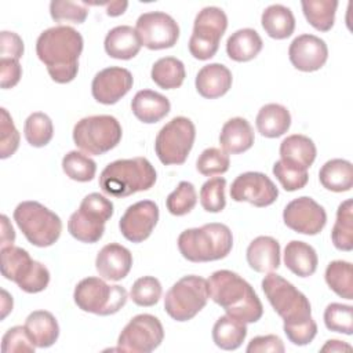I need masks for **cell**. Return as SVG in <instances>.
I'll return each mask as SVG.
<instances>
[{"mask_svg":"<svg viewBox=\"0 0 353 353\" xmlns=\"http://www.w3.org/2000/svg\"><path fill=\"white\" fill-rule=\"evenodd\" d=\"M197 203V194L193 183L182 181L178 183L176 189L172 190L165 200V205L170 214L175 216H183L189 214Z\"/></svg>","mask_w":353,"mask_h":353,"instance_id":"obj_41","label":"cell"},{"mask_svg":"<svg viewBox=\"0 0 353 353\" xmlns=\"http://www.w3.org/2000/svg\"><path fill=\"white\" fill-rule=\"evenodd\" d=\"M95 268L102 279L119 281L130 273L132 268V254L121 244H106L97 255Z\"/></svg>","mask_w":353,"mask_h":353,"instance_id":"obj_20","label":"cell"},{"mask_svg":"<svg viewBox=\"0 0 353 353\" xmlns=\"http://www.w3.org/2000/svg\"><path fill=\"white\" fill-rule=\"evenodd\" d=\"M171 109L168 98L152 90L138 91L131 101L134 116L146 124H153L164 119Z\"/></svg>","mask_w":353,"mask_h":353,"instance_id":"obj_24","label":"cell"},{"mask_svg":"<svg viewBox=\"0 0 353 353\" xmlns=\"http://www.w3.org/2000/svg\"><path fill=\"white\" fill-rule=\"evenodd\" d=\"M157 179L152 163L145 157L120 159L109 163L99 175V188L113 197H127L149 190Z\"/></svg>","mask_w":353,"mask_h":353,"instance_id":"obj_3","label":"cell"},{"mask_svg":"<svg viewBox=\"0 0 353 353\" xmlns=\"http://www.w3.org/2000/svg\"><path fill=\"white\" fill-rule=\"evenodd\" d=\"M261 23L269 37L283 40L295 30V17L292 11L283 4H272L262 12Z\"/></svg>","mask_w":353,"mask_h":353,"instance_id":"obj_31","label":"cell"},{"mask_svg":"<svg viewBox=\"0 0 353 353\" xmlns=\"http://www.w3.org/2000/svg\"><path fill=\"white\" fill-rule=\"evenodd\" d=\"M302 11L307 22L320 32H328L335 22L336 0H303Z\"/></svg>","mask_w":353,"mask_h":353,"instance_id":"obj_37","label":"cell"},{"mask_svg":"<svg viewBox=\"0 0 353 353\" xmlns=\"http://www.w3.org/2000/svg\"><path fill=\"white\" fill-rule=\"evenodd\" d=\"M25 328L36 347H50L59 336L58 321L54 314L47 310L32 312L25 320Z\"/></svg>","mask_w":353,"mask_h":353,"instance_id":"obj_27","label":"cell"},{"mask_svg":"<svg viewBox=\"0 0 353 353\" xmlns=\"http://www.w3.org/2000/svg\"><path fill=\"white\" fill-rule=\"evenodd\" d=\"M12 216L26 240L36 247H50L61 236V218L39 201L19 203Z\"/></svg>","mask_w":353,"mask_h":353,"instance_id":"obj_6","label":"cell"},{"mask_svg":"<svg viewBox=\"0 0 353 353\" xmlns=\"http://www.w3.org/2000/svg\"><path fill=\"white\" fill-rule=\"evenodd\" d=\"M0 55L1 58H12L17 61L23 55V41L15 32L3 30L0 33Z\"/></svg>","mask_w":353,"mask_h":353,"instance_id":"obj_52","label":"cell"},{"mask_svg":"<svg viewBox=\"0 0 353 353\" xmlns=\"http://www.w3.org/2000/svg\"><path fill=\"white\" fill-rule=\"evenodd\" d=\"M103 46L109 57L127 61L139 52L142 41L135 28L120 25L108 32Z\"/></svg>","mask_w":353,"mask_h":353,"instance_id":"obj_25","label":"cell"},{"mask_svg":"<svg viewBox=\"0 0 353 353\" xmlns=\"http://www.w3.org/2000/svg\"><path fill=\"white\" fill-rule=\"evenodd\" d=\"M254 130L243 117H233L228 120L219 134V143L222 150H225L228 154L247 152L254 145Z\"/></svg>","mask_w":353,"mask_h":353,"instance_id":"obj_26","label":"cell"},{"mask_svg":"<svg viewBox=\"0 0 353 353\" xmlns=\"http://www.w3.org/2000/svg\"><path fill=\"white\" fill-rule=\"evenodd\" d=\"M81 210L101 218L102 221H109L113 215V203L106 199L105 196L94 192V193H90L87 194L81 203H80V207Z\"/></svg>","mask_w":353,"mask_h":353,"instance_id":"obj_50","label":"cell"},{"mask_svg":"<svg viewBox=\"0 0 353 353\" xmlns=\"http://www.w3.org/2000/svg\"><path fill=\"white\" fill-rule=\"evenodd\" d=\"M0 85L1 88H12L15 87L22 76V68L19 61L12 58H1L0 59Z\"/></svg>","mask_w":353,"mask_h":353,"instance_id":"obj_53","label":"cell"},{"mask_svg":"<svg viewBox=\"0 0 353 353\" xmlns=\"http://www.w3.org/2000/svg\"><path fill=\"white\" fill-rule=\"evenodd\" d=\"M283 330L290 342H292L294 345H298V346H305L314 339V336L317 334V324L312 319L310 321H307L305 324H299V325H294V327H284Z\"/></svg>","mask_w":353,"mask_h":353,"instance_id":"obj_51","label":"cell"},{"mask_svg":"<svg viewBox=\"0 0 353 353\" xmlns=\"http://www.w3.org/2000/svg\"><path fill=\"white\" fill-rule=\"evenodd\" d=\"M164 339V328L160 320L152 314H138L123 328L117 339L121 352L149 353L160 346Z\"/></svg>","mask_w":353,"mask_h":353,"instance_id":"obj_13","label":"cell"},{"mask_svg":"<svg viewBox=\"0 0 353 353\" xmlns=\"http://www.w3.org/2000/svg\"><path fill=\"white\" fill-rule=\"evenodd\" d=\"M228 17L219 7H204L194 18L193 32L189 39L190 54L200 61L212 58L219 41L226 32Z\"/></svg>","mask_w":353,"mask_h":353,"instance_id":"obj_12","label":"cell"},{"mask_svg":"<svg viewBox=\"0 0 353 353\" xmlns=\"http://www.w3.org/2000/svg\"><path fill=\"white\" fill-rule=\"evenodd\" d=\"M245 350L248 353H263V352L283 353L285 347L283 341L277 335H259L250 341Z\"/></svg>","mask_w":353,"mask_h":353,"instance_id":"obj_54","label":"cell"},{"mask_svg":"<svg viewBox=\"0 0 353 353\" xmlns=\"http://www.w3.org/2000/svg\"><path fill=\"white\" fill-rule=\"evenodd\" d=\"M256 130L262 137L277 138L284 135L291 125V114L288 109L279 103H268L262 106L255 119Z\"/></svg>","mask_w":353,"mask_h":353,"instance_id":"obj_28","label":"cell"},{"mask_svg":"<svg viewBox=\"0 0 353 353\" xmlns=\"http://www.w3.org/2000/svg\"><path fill=\"white\" fill-rule=\"evenodd\" d=\"M331 240L335 248L341 251L353 250V201L345 200L336 211V221L331 230Z\"/></svg>","mask_w":353,"mask_h":353,"instance_id":"obj_36","label":"cell"},{"mask_svg":"<svg viewBox=\"0 0 353 353\" xmlns=\"http://www.w3.org/2000/svg\"><path fill=\"white\" fill-rule=\"evenodd\" d=\"M207 280L189 274L179 279L165 294L164 309L176 321L192 320L208 301Z\"/></svg>","mask_w":353,"mask_h":353,"instance_id":"obj_10","label":"cell"},{"mask_svg":"<svg viewBox=\"0 0 353 353\" xmlns=\"http://www.w3.org/2000/svg\"><path fill=\"white\" fill-rule=\"evenodd\" d=\"M325 283L341 298L353 299V272L347 261H332L325 269Z\"/></svg>","mask_w":353,"mask_h":353,"instance_id":"obj_38","label":"cell"},{"mask_svg":"<svg viewBox=\"0 0 353 353\" xmlns=\"http://www.w3.org/2000/svg\"><path fill=\"white\" fill-rule=\"evenodd\" d=\"M232 247L233 236L230 229L218 222L186 229L178 237L179 252L185 259L194 263L223 259L229 255Z\"/></svg>","mask_w":353,"mask_h":353,"instance_id":"obj_4","label":"cell"},{"mask_svg":"<svg viewBox=\"0 0 353 353\" xmlns=\"http://www.w3.org/2000/svg\"><path fill=\"white\" fill-rule=\"evenodd\" d=\"M1 219V243H0V247L4 248V247H8V245H12L14 241H15V232L7 218V215H1L0 216Z\"/></svg>","mask_w":353,"mask_h":353,"instance_id":"obj_55","label":"cell"},{"mask_svg":"<svg viewBox=\"0 0 353 353\" xmlns=\"http://www.w3.org/2000/svg\"><path fill=\"white\" fill-rule=\"evenodd\" d=\"M273 174L287 192L299 190L305 188L309 181L307 171H302L295 167H291L283 163L281 160H277L273 164Z\"/></svg>","mask_w":353,"mask_h":353,"instance_id":"obj_47","label":"cell"},{"mask_svg":"<svg viewBox=\"0 0 353 353\" xmlns=\"http://www.w3.org/2000/svg\"><path fill=\"white\" fill-rule=\"evenodd\" d=\"M142 46L149 50L171 48L179 39V26L176 21L161 11H150L139 15L135 23Z\"/></svg>","mask_w":353,"mask_h":353,"instance_id":"obj_14","label":"cell"},{"mask_svg":"<svg viewBox=\"0 0 353 353\" xmlns=\"http://www.w3.org/2000/svg\"><path fill=\"white\" fill-rule=\"evenodd\" d=\"M208 296L226 314L243 323H256L263 314V306L256 292L243 277L232 270H216L207 280Z\"/></svg>","mask_w":353,"mask_h":353,"instance_id":"obj_2","label":"cell"},{"mask_svg":"<svg viewBox=\"0 0 353 353\" xmlns=\"http://www.w3.org/2000/svg\"><path fill=\"white\" fill-rule=\"evenodd\" d=\"M1 274L14 281L22 291L28 294L41 292L50 283L48 269L30 258L29 252L17 245L1 248Z\"/></svg>","mask_w":353,"mask_h":353,"instance_id":"obj_7","label":"cell"},{"mask_svg":"<svg viewBox=\"0 0 353 353\" xmlns=\"http://www.w3.org/2000/svg\"><path fill=\"white\" fill-rule=\"evenodd\" d=\"M196 127L188 117L171 119L157 134L154 150L159 160L165 165L183 164L193 148Z\"/></svg>","mask_w":353,"mask_h":353,"instance_id":"obj_11","label":"cell"},{"mask_svg":"<svg viewBox=\"0 0 353 353\" xmlns=\"http://www.w3.org/2000/svg\"><path fill=\"white\" fill-rule=\"evenodd\" d=\"M324 324L330 331L352 335L353 307L343 303H330L324 310Z\"/></svg>","mask_w":353,"mask_h":353,"instance_id":"obj_44","label":"cell"},{"mask_svg":"<svg viewBox=\"0 0 353 353\" xmlns=\"http://www.w3.org/2000/svg\"><path fill=\"white\" fill-rule=\"evenodd\" d=\"M352 346L343 341L331 339L327 341L325 345L321 347V352H350Z\"/></svg>","mask_w":353,"mask_h":353,"instance_id":"obj_57","label":"cell"},{"mask_svg":"<svg viewBox=\"0 0 353 353\" xmlns=\"http://www.w3.org/2000/svg\"><path fill=\"white\" fill-rule=\"evenodd\" d=\"M232 72L222 63H208L203 66L196 76V90L207 99H215L225 95L232 87Z\"/></svg>","mask_w":353,"mask_h":353,"instance_id":"obj_22","label":"cell"},{"mask_svg":"<svg viewBox=\"0 0 353 353\" xmlns=\"http://www.w3.org/2000/svg\"><path fill=\"white\" fill-rule=\"evenodd\" d=\"M1 309H3V313H1V319H6V316L12 310V298L8 295V292L6 290H1Z\"/></svg>","mask_w":353,"mask_h":353,"instance_id":"obj_58","label":"cell"},{"mask_svg":"<svg viewBox=\"0 0 353 353\" xmlns=\"http://www.w3.org/2000/svg\"><path fill=\"white\" fill-rule=\"evenodd\" d=\"M36 345L33 343L25 325H15L6 331L1 339L3 353H19V352H34Z\"/></svg>","mask_w":353,"mask_h":353,"instance_id":"obj_49","label":"cell"},{"mask_svg":"<svg viewBox=\"0 0 353 353\" xmlns=\"http://www.w3.org/2000/svg\"><path fill=\"white\" fill-rule=\"evenodd\" d=\"M229 154L218 148H208L201 152L196 161L197 171L204 176L221 175L229 170Z\"/></svg>","mask_w":353,"mask_h":353,"instance_id":"obj_46","label":"cell"},{"mask_svg":"<svg viewBox=\"0 0 353 353\" xmlns=\"http://www.w3.org/2000/svg\"><path fill=\"white\" fill-rule=\"evenodd\" d=\"M279 189L273 181L256 171L243 172L232 182L230 197L234 201H247L255 207H268L276 201Z\"/></svg>","mask_w":353,"mask_h":353,"instance_id":"obj_16","label":"cell"},{"mask_svg":"<svg viewBox=\"0 0 353 353\" xmlns=\"http://www.w3.org/2000/svg\"><path fill=\"white\" fill-rule=\"evenodd\" d=\"M50 14L55 22L83 23L88 17V6L84 1L52 0L50 3Z\"/></svg>","mask_w":353,"mask_h":353,"instance_id":"obj_45","label":"cell"},{"mask_svg":"<svg viewBox=\"0 0 353 353\" xmlns=\"http://www.w3.org/2000/svg\"><path fill=\"white\" fill-rule=\"evenodd\" d=\"M159 221V207L152 200H141L130 205L120 218L121 234L131 243L146 240Z\"/></svg>","mask_w":353,"mask_h":353,"instance_id":"obj_17","label":"cell"},{"mask_svg":"<svg viewBox=\"0 0 353 353\" xmlns=\"http://www.w3.org/2000/svg\"><path fill=\"white\" fill-rule=\"evenodd\" d=\"M284 263L294 274L299 277H309L316 272L319 258L316 250L310 244L292 240L285 245Z\"/></svg>","mask_w":353,"mask_h":353,"instance_id":"obj_29","label":"cell"},{"mask_svg":"<svg viewBox=\"0 0 353 353\" xmlns=\"http://www.w3.org/2000/svg\"><path fill=\"white\" fill-rule=\"evenodd\" d=\"M288 57L295 69L301 72H314L321 69L327 62L328 47L323 39L305 33L291 41Z\"/></svg>","mask_w":353,"mask_h":353,"instance_id":"obj_19","label":"cell"},{"mask_svg":"<svg viewBox=\"0 0 353 353\" xmlns=\"http://www.w3.org/2000/svg\"><path fill=\"white\" fill-rule=\"evenodd\" d=\"M134 84L132 74L128 69L110 66L99 70L91 83V92L97 102L113 105L119 102Z\"/></svg>","mask_w":353,"mask_h":353,"instance_id":"obj_18","label":"cell"},{"mask_svg":"<svg viewBox=\"0 0 353 353\" xmlns=\"http://www.w3.org/2000/svg\"><path fill=\"white\" fill-rule=\"evenodd\" d=\"M0 157L7 159L12 156L19 146V132L6 108L0 109Z\"/></svg>","mask_w":353,"mask_h":353,"instance_id":"obj_48","label":"cell"},{"mask_svg":"<svg viewBox=\"0 0 353 353\" xmlns=\"http://www.w3.org/2000/svg\"><path fill=\"white\" fill-rule=\"evenodd\" d=\"M247 336V325L229 314L221 316L212 327V341L223 350H234Z\"/></svg>","mask_w":353,"mask_h":353,"instance_id":"obj_33","label":"cell"},{"mask_svg":"<svg viewBox=\"0 0 353 353\" xmlns=\"http://www.w3.org/2000/svg\"><path fill=\"white\" fill-rule=\"evenodd\" d=\"M63 172L73 181L88 182L95 176L97 164L95 161L81 152L72 150L62 159Z\"/></svg>","mask_w":353,"mask_h":353,"instance_id":"obj_40","label":"cell"},{"mask_svg":"<svg viewBox=\"0 0 353 353\" xmlns=\"http://www.w3.org/2000/svg\"><path fill=\"white\" fill-rule=\"evenodd\" d=\"M186 72L182 61L174 57H164L157 59L150 72L152 80L163 90H174L182 85Z\"/></svg>","mask_w":353,"mask_h":353,"instance_id":"obj_35","label":"cell"},{"mask_svg":"<svg viewBox=\"0 0 353 353\" xmlns=\"http://www.w3.org/2000/svg\"><path fill=\"white\" fill-rule=\"evenodd\" d=\"M121 125L110 114L88 116L79 120L73 127L74 145L87 154L101 156L119 145Z\"/></svg>","mask_w":353,"mask_h":353,"instance_id":"obj_8","label":"cell"},{"mask_svg":"<svg viewBox=\"0 0 353 353\" xmlns=\"http://www.w3.org/2000/svg\"><path fill=\"white\" fill-rule=\"evenodd\" d=\"M105 221L79 208L68 221L69 233L81 243H97L102 239L105 232Z\"/></svg>","mask_w":353,"mask_h":353,"instance_id":"obj_34","label":"cell"},{"mask_svg":"<svg viewBox=\"0 0 353 353\" xmlns=\"http://www.w3.org/2000/svg\"><path fill=\"white\" fill-rule=\"evenodd\" d=\"M262 290L274 312L283 319V328L312 320L309 299L280 274L268 273L262 280Z\"/></svg>","mask_w":353,"mask_h":353,"instance_id":"obj_5","label":"cell"},{"mask_svg":"<svg viewBox=\"0 0 353 353\" xmlns=\"http://www.w3.org/2000/svg\"><path fill=\"white\" fill-rule=\"evenodd\" d=\"M87 6L92 4V6H105L106 7V14L109 17H119L121 14H124V11L128 7L127 1H106V3H88L84 1Z\"/></svg>","mask_w":353,"mask_h":353,"instance_id":"obj_56","label":"cell"},{"mask_svg":"<svg viewBox=\"0 0 353 353\" xmlns=\"http://www.w3.org/2000/svg\"><path fill=\"white\" fill-rule=\"evenodd\" d=\"M247 262L258 273H272L280 266V244L270 236H258L247 247Z\"/></svg>","mask_w":353,"mask_h":353,"instance_id":"obj_21","label":"cell"},{"mask_svg":"<svg viewBox=\"0 0 353 353\" xmlns=\"http://www.w3.org/2000/svg\"><path fill=\"white\" fill-rule=\"evenodd\" d=\"M25 139L34 148H43L52 139L54 125L51 119L43 112H34L28 116L23 125Z\"/></svg>","mask_w":353,"mask_h":353,"instance_id":"obj_39","label":"cell"},{"mask_svg":"<svg viewBox=\"0 0 353 353\" xmlns=\"http://www.w3.org/2000/svg\"><path fill=\"white\" fill-rule=\"evenodd\" d=\"M83 46V36L76 29L58 25L40 33L36 41V54L46 65L50 77L55 83L66 84L77 76Z\"/></svg>","mask_w":353,"mask_h":353,"instance_id":"obj_1","label":"cell"},{"mask_svg":"<svg viewBox=\"0 0 353 353\" xmlns=\"http://www.w3.org/2000/svg\"><path fill=\"white\" fill-rule=\"evenodd\" d=\"M319 179L323 188L331 192H347L353 186L352 163L343 159H332L323 164L319 171Z\"/></svg>","mask_w":353,"mask_h":353,"instance_id":"obj_32","label":"cell"},{"mask_svg":"<svg viewBox=\"0 0 353 353\" xmlns=\"http://www.w3.org/2000/svg\"><path fill=\"white\" fill-rule=\"evenodd\" d=\"M284 223L294 232L314 236L327 223L325 210L309 196H302L290 201L283 211Z\"/></svg>","mask_w":353,"mask_h":353,"instance_id":"obj_15","label":"cell"},{"mask_svg":"<svg viewBox=\"0 0 353 353\" xmlns=\"http://www.w3.org/2000/svg\"><path fill=\"white\" fill-rule=\"evenodd\" d=\"M128 294L121 285H109L105 279L85 277L77 283L73 299L83 312L98 316L117 313L127 302Z\"/></svg>","mask_w":353,"mask_h":353,"instance_id":"obj_9","label":"cell"},{"mask_svg":"<svg viewBox=\"0 0 353 353\" xmlns=\"http://www.w3.org/2000/svg\"><path fill=\"white\" fill-rule=\"evenodd\" d=\"M316 154V145L306 135L294 134L284 138L280 143V160L302 171H307L313 164Z\"/></svg>","mask_w":353,"mask_h":353,"instance_id":"obj_23","label":"cell"},{"mask_svg":"<svg viewBox=\"0 0 353 353\" xmlns=\"http://www.w3.org/2000/svg\"><path fill=\"white\" fill-rule=\"evenodd\" d=\"M226 179L214 176L205 181L200 189V204L207 212H221L226 205Z\"/></svg>","mask_w":353,"mask_h":353,"instance_id":"obj_42","label":"cell"},{"mask_svg":"<svg viewBox=\"0 0 353 353\" xmlns=\"http://www.w3.org/2000/svg\"><path fill=\"white\" fill-rule=\"evenodd\" d=\"M263 41L256 30L244 28L230 34L226 41L228 57L236 62H248L262 50Z\"/></svg>","mask_w":353,"mask_h":353,"instance_id":"obj_30","label":"cell"},{"mask_svg":"<svg viewBox=\"0 0 353 353\" xmlns=\"http://www.w3.org/2000/svg\"><path fill=\"white\" fill-rule=\"evenodd\" d=\"M161 284L160 281L153 276H143L135 280V283L131 287L130 298L132 302L138 306H153L159 302L161 298Z\"/></svg>","mask_w":353,"mask_h":353,"instance_id":"obj_43","label":"cell"}]
</instances>
